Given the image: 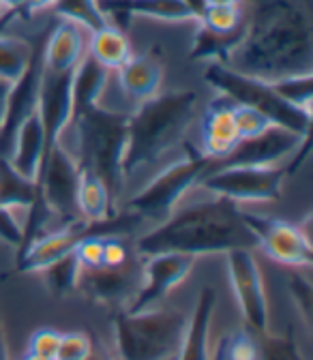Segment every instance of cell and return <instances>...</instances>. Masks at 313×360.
Returning <instances> with one entry per match:
<instances>
[{
    "mask_svg": "<svg viewBox=\"0 0 313 360\" xmlns=\"http://www.w3.org/2000/svg\"><path fill=\"white\" fill-rule=\"evenodd\" d=\"M241 39L223 56L226 67L275 82L313 73V26L300 0H249Z\"/></svg>",
    "mask_w": 313,
    "mask_h": 360,
    "instance_id": "obj_1",
    "label": "cell"
},
{
    "mask_svg": "<svg viewBox=\"0 0 313 360\" xmlns=\"http://www.w3.org/2000/svg\"><path fill=\"white\" fill-rule=\"evenodd\" d=\"M138 255L185 253L193 257L210 253H228L232 249H253L255 236L243 214V206L210 195L178 208L155 228L144 232L136 243Z\"/></svg>",
    "mask_w": 313,
    "mask_h": 360,
    "instance_id": "obj_2",
    "label": "cell"
},
{
    "mask_svg": "<svg viewBox=\"0 0 313 360\" xmlns=\"http://www.w3.org/2000/svg\"><path fill=\"white\" fill-rule=\"evenodd\" d=\"M200 95L196 90H174L140 103L127 120V146L122 180L155 165L185 140L196 120Z\"/></svg>",
    "mask_w": 313,
    "mask_h": 360,
    "instance_id": "obj_3",
    "label": "cell"
},
{
    "mask_svg": "<svg viewBox=\"0 0 313 360\" xmlns=\"http://www.w3.org/2000/svg\"><path fill=\"white\" fill-rule=\"evenodd\" d=\"M189 311L159 304L155 309L114 318V345L118 360H174L183 343Z\"/></svg>",
    "mask_w": 313,
    "mask_h": 360,
    "instance_id": "obj_4",
    "label": "cell"
},
{
    "mask_svg": "<svg viewBox=\"0 0 313 360\" xmlns=\"http://www.w3.org/2000/svg\"><path fill=\"white\" fill-rule=\"evenodd\" d=\"M129 114H118L103 105L84 112L71 124L77 135V163L79 169L95 172L112 193V200L124 187L122 157L127 146Z\"/></svg>",
    "mask_w": 313,
    "mask_h": 360,
    "instance_id": "obj_5",
    "label": "cell"
},
{
    "mask_svg": "<svg viewBox=\"0 0 313 360\" xmlns=\"http://www.w3.org/2000/svg\"><path fill=\"white\" fill-rule=\"evenodd\" d=\"M204 79L217 88V93L228 97L234 103L251 105L266 114L273 120V124L286 127L298 135H309L311 131V114L288 105L271 86V82H264L245 73H238L226 67L219 60H208L204 69Z\"/></svg>",
    "mask_w": 313,
    "mask_h": 360,
    "instance_id": "obj_6",
    "label": "cell"
},
{
    "mask_svg": "<svg viewBox=\"0 0 313 360\" xmlns=\"http://www.w3.org/2000/svg\"><path fill=\"white\" fill-rule=\"evenodd\" d=\"M212 165L215 161L198 150L170 163L163 172L153 176L142 191L129 200V212L138 214L142 221H165L178 204H183L185 195L200 185V180L212 169Z\"/></svg>",
    "mask_w": 313,
    "mask_h": 360,
    "instance_id": "obj_7",
    "label": "cell"
},
{
    "mask_svg": "<svg viewBox=\"0 0 313 360\" xmlns=\"http://www.w3.org/2000/svg\"><path fill=\"white\" fill-rule=\"evenodd\" d=\"M290 165H219L212 167L196 189L208 195H219L236 204L277 202L281 198L283 180Z\"/></svg>",
    "mask_w": 313,
    "mask_h": 360,
    "instance_id": "obj_8",
    "label": "cell"
},
{
    "mask_svg": "<svg viewBox=\"0 0 313 360\" xmlns=\"http://www.w3.org/2000/svg\"><path fill=\"white\" fill-rule=\"evenodd\" d=\"M226 257V270L234 300L243 315L247 328L257 333L260 337L271 333V307H268L264 275L257 264L253 249H232L223 253Z\"/></svg>",
    "mask_w": 313,
    "mask_h": 360,
    "instance_id": "obj_9",
    "label": "cell"
},
{
    "mask_svg": "<svg viewBox=\"0 0 313 360\" xmlns=\"http://www.w3.org/2000/svg\"><path fill=\"white\" fill-rule=\"evenodd\" d=\"M245 221L255 236V251L264 253L286 268H309L311 266V238L298 223L268 219L257 212L245 210Z\"/></svg>",
    "mask_w": 313,
    "mask_h": 360,
    "instance_id": "obj_10",
    "label": "cell"
},
{
    "mask_svg": "<svg viewBox=\"0 0 313 360\" xmlns=\"http://www.w3.org/2000/svg\"><path fill=\"white\" fill-rule=\"evenodd\" d=\"M77 183H79V163L71 150L56 144L39 174V198L60 223H71L82 219L77 212Z\"/></svg>",
    "mask_w": 313,
    "mask_h": 360,
    "instance_id": "obj_11",
    "label": "cell"
},
{
    "mask_svg": "<svg viewBox=\"0 0 313 360\" xmlns=\"http://www.w3.org/2000/svg\"><path fill=\"white\" fill-rule=\"evenodd\" d=\"M196 262L198 257L185 255V253L146 255L142 262L140 288L122 311L138 313V311H146V309H155L163 304L165 298L189 277Z\"/></svg>",
    "mask_w": 313,
    "mask_h": 360,
    "instance_id": "obj_12",
    "label": "cell"
},
{
    "mask_svg": "<svg viewBox=\"0 0 313 360\" xmlns=\"http://www.w3.org/2000/svg\"><path fill=\"white\" fill-rule=\"evenodd\" d=\"M73 71L58 73V71H50V69L43 67V73H41L37 114L41 118L43 131H46L48 153L56 144H60L63 133L71 127V118H73V97H71Z\"/></svg>",
    "mask_w": 313,
    "mask_h": 360,
    "instance_id": "obj_13",
    "label": "cell"
},
{
    "mask_svg": "<svg viewBox=\"0 0 313 360\" xmlns=\"http://www.w3.org/2000/svg\"><path fill=\"white\" fill-rule=\"evenodd\" d=\"M309 142V135H298L286 127L273 124L268 131H264L257 138L245 140L236 146V150L223 159L219 165H277L294 157L302 144Z\"/></svg>",
    "mask_w": 313,
    "mask_h": 360,
    "instance_id": "obj_14",
    "label": "cell"
},
{
    "mask_svg": "<svg viewBox=\"0 0 313 360\" xmlns=\"http://www.w3.org/2000/svg\"><path fill=\"white\" fill-rule=\"evenodd\" d=\"M142 277V262L138 266L124 264L120 268H95V270H82L77 292L86 298H91L101 304L118 307L120 311L131 302L140 288Z\"/></svg>",
    "mask_w": 313,
    "mask_h": 360,
    "instance_id": "obj_15",
    "label": "cell"
},
{
    "mask_svg": "<svg viewBox=\"0 0 313 360\" xmlns=\"http://www.w3.org/2000/svg\"><path fill=\"white\" fill-rule=\"evenodd\" d=\"M48 34V32H46ZM46 39V37H43ZM43 39L34 43V56L26 73L11 86L9 101H7V116L3 131H0V159L7 157L9 146L15 138L18 129L24 124V120L37 112L39 103V86H41V73H43Z\"/></svg>",
    "mask_w": 313,
    "mask_h": 360,
    "instance_id": "obj_16",
    "label": "cell"
},
{
    "mask_svg": "<svg viewBox=\"0 0 313 360\" xmlns=\"http://www.w3.org/2000/svg\"><path fill=\"white\" fill-rule=\"evenodd\" d=\"M232 110H234V101L219 95L212 103H208V110L202 116L198 153L212 159L215 163L228 159L241 144Z\"/></svg>",
    "mask_w": 313,
    "mask_h": 360,
    "instance_id": "obj_17",
    "label": "cell"
},
{
    "mask_svg": "<svg viewBox=\"0 0 313 360\" xmlns=\"http://www.w3.org/2000/svg\"><path fill=\"white\" fill-rule=\"evenodd\" d=\"M217 309V292L215 288H202L196 300V307L189 311V322L178 347L176 360H212L215 345L210 341L212 318Z\"/></svg>",
    "mask_w": 313,
    "mask_h": 360,
    "instance_id": "obj_18",
    "label": "cell"
},
{
    "mask_svg": "<svg viewBox=\"0 0 313 360\" xmlns=\"http://www.w3.org/2000/svg\"><path fill=\"white\" fill-rule=\"evenodd\" d=\"M88 52L86 28L75 22L60 20L43 39V67L50 71H73Z\"/></svg>",
    "mask_w": 313,
    "mask_h": 360,
    "instance_id": "obj_19",
    "label": "cell"
},
{
    "mask_svg": "<svg viewBox=\"0 0 313 360\" xmlns=\"http://www.w3.org/2000/svg\"><path fill=\"white\" fill-rule=\"evenodd\" d=\"M118 79L120 93L136 103V108L153 97L159 95L163 84V63L159 56L146 52V54H133L120 69L114 71Z\"/></svg>",
    "mask_w": 313,
    "mask_h": 360,
    "instance_id": "obj_20",
    "label": "cell"
},
{
    "mask_svg": "<svg viewBox=\"0 0 313 360\" xmlns=\"http://www.w3.org/2000/svg\"><path fill=\"white\" fill-rule=\"evenodd\" d=\"M46 155H48L46 131H43L39 114L34 112L18 129L15 138L9 146V153H7V161L20 176L37 183L43 161H46Z\"/></svg>",
    "mask_w": 313,
    "mask_h": 360,
    "instance_id": "obj_21",
    "label": "cell"
},
{
    "mask_svg": "<svg viewBox=\"0 0 313 360\" xmlns=\"http://www.w3.org/2000/svg\"><path fill=\"white\" fill-rule=\"evenodd\" d=\"M101 11L112 18L133 15L153 22H196L185 0H118V3H99Z\"/></svg>",
    "mask_w": 313,
    "mask_h": 360,
    "instance_id": "obj_22",
    "label": "cell"
},
{
    "mask_svg": "<svg viewBox=\"0 0 313 360\" xmlns=\"http://www.w3.org/2000/svg\"><path fill=\"white\" fill-rule=\"evenodd\" d=\"M110 73L106 67H101L95 58L86 56L73 71V86H71V97H73V118L82 116L84 112L93 110L101 103L103 93L110 84Z\"/></svg>",
    "mask_w": 313,
    "mask_h": 360,
    "instance_id": "obj_23",
    "label": "cell"
},
{
    "mask_svg": "<svg viewBox=\"0 0 313 360\" xmlns=\"http://www.w3.org/2000/svg\"><path fill=\"white\" fill-rule=\"evenodd\" d=\"M88 56L95 58L108 71H116L133 56V45L120 26L106 24L103 28L91 32V39H88Z\"/></svg>",
    "mask_w": 313,
    "mask_h": 360,
    "instance_id": "obj_24",
    "label": "cell"
},
{
    "mask_svg": "<svg viewBox=\"0 0 313 360\" xmlns=\"http://www.w3.org/2000/svg\"><path fill=\"white\" fill-rule=\"evenodd\" d=\"M112 193L106 187L103 180L91 172L79 169V183H77V212L84 221L101 223L114 217L112 212Z\"/></svg>",
    "mask_w": 313,
    "mask_h": 360,
    "instance_id": "obj_25",
    "label": "cell"
},
{
    "mask_svg": "<svg viewBox=\"0 0 313 360\" xmlns=\"http://www.w3.org/2000/svg\"><path fill=\"white\" fill-rule=\"evenodd\" d=\"M245 18H247V11H245V0H243V3H236V5H206L196 22L206 32L236 43L243 34Z\"/></svg>",
    "mask_w": 313,
    "mask_h": 360,
    "instance_id": "obj_26",
    "label": "cell"
},
{
    "mask_svg": "<svg viewBox=\"0 0 313 360\" xmlns=\"http://www.w3.org/2000/svg\"><path fill=\"white\" fill-rule=\"evenodd\" d=\"M34 56V43L24 37L0 30V79L13 86L30 67Z\"/></svg>",
    "mask_w": 313,
    "mask_h": 360,
    "instance_id": "obj_27",
    "label": "cell"
},
{
    "mask_svg": "<svg viewBox=\"0 0 313 360\" xmlns=\"http://www.w3.org/2000/svg\"><path fill=\"white\" fill-rule=\"evenodd\" d=\"M39 198V185L34 180L20 176L7 157L0 159V206L30 208Z\"/></svg>",
    "mask_w": 313,
    "mask_h": 360,
    "instance_id": "obj_28",
    "label": "cell"
},
{
    "mask_svg": "<svg viewBox=\"0 0 313 360\" xmlns=\"http://www.w3.org/2000/svg\"><path fill=\"white\" fill-rule=\"evenodd\" d=\"M48 11H52L60 20L79 24L88 32H95L110 24L108 15L99 7V0H54Z\"/></svg>",
    "mask_w": 313,
    "mask_h": 360,
    "instance_id": "obj_29",
    "label": "cell"
},
{
    "mask_svg": "<svg viewBox=\"0 0 313 360\" xmlns=\"http://www.w3.org/2000/svg\"><path fill=\"white\" fill-rule=\"evenodd\" d=\"M41 275H43L46 290L54 298H65V296L77 292V281L82 275V268H79L75 255L69 253V255L56 259L54 264H50L48 268H43Z\"/></svg>",
    "mask_w": 313,
    "mask_h": 360,
    "instance_id": "obj_30",
    "label": "cell"
},
{
    "mask_svg": "<svg viewBox=\"0 0 313 360\" xmlns=\"http://www.w3.org/2000/svg\"><path fill=\"white\" fill-rule=\"evenodd\" d=\"M221 360H262L260 335L247 326H241L223 337L219 343Z\"/></svg>",
    "mask_w": 313,
    "mask_h": 360,
    "instance_id": "obj_31",
    "label": "cell"
},
{
    "mask_svg": "<svg viewBox=\"0 0 313 360\" xmlns=\"http://www.w3.org/2000/svg\"><path fill=\"white\" fill-rule=\"evenodd\" d=\"M275 93L292 108L309 112L311 114V101H313V73L302 75H288L281 79L271 82Z\"/></svg>",
    "mask_w": 313,
    "mask_h": 360,
    "instance_id": "obj_32",
    "label": "cell"
},
{
    "mask_svg": "<svg viewBox=\"0 0 313 360\" xmlns=\"http://www.w3.org/2000/svg\"><path fill=\"white\" fill-rule=\"evenodd\" d=\"M30 208L22 206H0V240L13 249L24 247L26 225Z\"/></svg>",
    "mask_w": 313,
    "mask_h": 360,
    "instance_id": "obj_33",
    "label": "cell"
},
{
    "mask_svg": "<svg viewBox=\"0 0 313 360\" xmlns=\"http://www.w3.org/2000/svg\"><path fill=\"white\" fill-rule=\"evenodd\" d=\"M260 343H262V360H305L292 333L275 335L271 330L260 337Z\"/></svg>",
    "mask_w": 313,
    "mask_h": 360,
    "instance_id": "obj_34",
    "label": "cell"
},
{
    "mask_svg": "<svg viewBox=\"0 0 313 360\" xmlns=\"http://www.w3.org/2000/svg\"><path fill=\"white\" fill-rule=\"evenodd\" d=\"M234 124H236V131H238V138L241 142L245 140H251V138H257L264 131H268L273 127V120L268 118L266 114H262L260 110L251 108V105H241V103H234Z\"/></svg>",
    "mask_w": 313,
    "mask_h": 360,
    "instance_id": "obj_35",
    "label": "cell"
},
{
    "mask_svg": "<svg viewBox=\"0 0 313 360\" xmlns=\"http://www.w3.org/2000/svg\"><path fill=\"white\" fill-rule=\"evenodd\" d=\"M95 349V339L84 330L63 333L54 360H88Z\"/></svg>",
    "mask_w": 313,
    "mask_h": 360,
    "instance_id": "obj_36",
    "label": "cell"
},
{
    "mask_svg": "<svg viewBox=\"0 0 313 360\" xmlns=\"http://www.w3.org/2000/svg\"><path fill=\"white\" fill-rule=\"evenodd\" d=\"M103 243H106L103 234H88L75 245L73 255L82 270L103 268Z\"/></svg>",
    "mask_w": 313,
    "mask_h": 360,
    "instance_id": "obj_37",
    "label": "cell"
},
{
    "mask_svg": "<svg viewBox=\"0 0 313 360\" xmlns=\"http://www.w3.org/2000/svg\"><path fill=\"white\" fill-rule=\"evenodd\" d=\"M288 292L294 300V307L300 311L305 328L309 326V315H311V283L305 273H292L288 279Z\"/></svg>",
    "mask_w": 313,
    "mask_h": 360,
    "instance_id": "obj_38",
    "label": "cell"
},
{
    "mask_svg": "<svg viewBox=\"0 0 313 360\" xmlns=\"http://www.w3.org/2000/svg\"><path fill=\"white\" fill-rule=\"evenodd\" d=\"M60 335H63V333H58V330H54V328H37V330L30 335V339H28V349H26V352L54 358L56 347H58V341H60Z\"/></svg>",
    "mask_w": 313,
    "mask_h": 360,
    "instance_id": "obj_39",
    "label": "cell"
},
{
    "mask_svg": "<svg viewBox=\"0 0 313 360\" xmlns=\"http://www.w3.org/2000/svg\"><path fill=\"white\" fill-rule=\"evenodd\" d=\"M129 262H131V255H129L127 245L120 240V236L118 234L106 236V243H103V268H120V266H124Z\"/></svg>",
    "mask_w": 313,
    "mask_h": 360,
    "instance_id": "obj_40",
    "label": "cell"
},
{
    "mask_svg": "<svg viewBox=\"0 0 313 360\" xmlns=\"http://www.w3.org/2000/svg\"><path fill=\"white\" fill-rule=\"evenodd\" d=\"M52 3H54V0H26L24 9H22L18 15H24L26 20H30L32 15H39V13H43V11H48Z\"/></svg>",
    "mask_w": 313,
    "mask_h": 360,
    "instance_id": "obj_41",
    "label": "cell"
},
{
    "mask_svg": "<svg viewBox=\"0 0 313 360\" xmlns=\"http://www.w3.org/2000/svg\"><path fill=\"white\" fill-rule=\"evenodd\" d=\"M9 90L11 86L7 82L0 79V131H3L5 124V116H7V101H9Z\"/></svg>",
    "mask_w": 313,
    "mask_h": 360,
    "instance_id": "obj_42",
    "label": "cell"
},
{
    "mask_svg": "<svg viewBox=\"0 0 313 360\" xmlns=\"http://www.w3.org/2000/svg\"><path fill=\"white\" fill-rule=\"evenodd\" d=\"M0 360H11V356H9V343H7V330H5L3 313H0Z\"/></svg>",
    "mask_w": 313,
    "mask_h": 360,
    "instance_id": "obj_43",
    "label": "cell"
},
{
    "mask_svg": "<svg viewBox=\"0 0 313 360\" xmlns=\"http://www.w3.org/2000/svg\"><path fill=\"white\" fill-rule=\"evenodd\" d=\"M3 3V7L7 9V11H13L15 15L24 9V5H26V0H0Z\"/></svg>",
    "mask_w": 313,
    "mask_h": 360,
    "instance_id": "obj_44",
    "label": "cell"
},
{
    "mask_svg": "<svg viewBox=\"0 0 313 360\" xmlns=\"http://www.w3.org/2000/svg\"><path fill=\"white\" fill-rule=\"evenodd\" d=\"M88 360H118V358H116V356H112V354H108V352H106V347H99V349L95 347V349H93V354H91V358H88Z\"/></svg>",
    "mask_w": 313,
    "mask_h": 360,
    "instance_id": "obj_45",
    "label": "cell"
},
{
    "mask_svg": "<svg viewBox=\"0 0 313 360\" xmlns=\"http://www.w3.org/2000/svg\"><path fill=\"white\" fill-rule=\"evenodd\" d=\"M11 18H15V13H13V11H7V9L3 7V3H0V30L5 28V24H7Z\"/></svg>",
    "mask_w": 313,
    "mask_h": 360,
    "instance_id": "obj_46",
    "label": "cell"
},
{
    "mask_svg": "<svg viewBox=\"0 0 313 360\" xmlns=\"http://www.w3.org/2000/svg\"><path fill=\"white\" fill-rule=\"evenodd\" d=\"M20 360H54V358H48V356H39V354H32V352H26Z\"/></svg>",
    "mask_w": 313,
    "mask_h": 360,
    "instance_id": "obj_47",
    "label": "cell"
},
{
    "mask_svg": "<svg viewBox=\"0 0 313 360\" xmlns=\"http://www.w3.org/2000/svg\"><path fill=\"white\" fill-rule=\"evenodd\" d=\"M243 0H206V5H236Z\"/></svg>",
    "mask_w": 313,
    "mask_h": 360,
    "instance_id": "obj_48",
    "label": "cell"
},
{
    "mask_svg": "<svg viewBox=\"0 0 313 360\" xmlns=\"http://www.w3.org/2000/svg\"><path fill=\"white\" fill-rule=\"evenodd\" d=\"M212 360H221V352H219V345L215 343V354H212Z\"/></svg>",
    "mask_w": 313,
    "mask_h": 360,
    "instance_id": "obj_49",
    "label": "cell"
},
{
    "mask_svg": "<svg viewBox=\"0 0 313 360\" xmlns=\"http://www.w3.org/2000/svg\"><path fill=\"white\" fill-rule=\"evenodd\" d=\"M99 3H118V0H99Z\"/></svg>",
    "mask_w": 313,
    "mask_h": 360,
    "instance_id": "obj_50",
    "label": "cell"
}]
</instances>
